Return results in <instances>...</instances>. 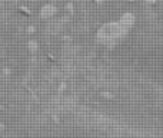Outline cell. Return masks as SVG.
<instances>
[{
	"label": "cell",
	"instance_id": "e0dca14e",
	"mask_svg": "<svg viewBox=\"0 0 163 138\" xmlns=\"http://www.w3.org/2000/svg\"><path fill=\"white\" fill-rule=\"evenodd\" d=\"M0 109H1V105H0Z\"/></svg>",
	"mask_w": 163,
	"mask_h": 138
},
{
	"label": "cell",
	"instance_id": "30bf717a",
	"mask_svg": "<svg viewBox=\"0 0 163 138\" xmlns=\"http://www.w3.org/2000/svg\"><path fill=\"white\" fill-rule=\"evenodd\" d=\"M145 3L149 4V6H155V4H156V0H146Z\"/></svg>",
	"mask_w": 163,
	"mask_h": 138
},
{
	"label": "cell",
	"instance_id": "7c38bea8",
	"mask_svg": "<svg viewBox=\"0 0 163 138\" xmlns=\"http://www.w3.org/2000/svg\"><path fill=\"white\" fill-rule=\"evenodd\" d=\"M52 119H53V121H54L56 124L59 122V118H57V115H52Z\"/></svg>",
	"mask_w": 163,
	"mask_h": 138
},
{
	"label": "cell",
	"instance_id": "9a60e30c",
	"mask_svg": "<svg viewBox=\"0 0 163 138\" xmlns=\"http://www.w3.org/2000/svg\"><path fill=\"white\" fill-rule=\"evenodd\" d=\"M1 130H4V125H3V124L0 122V131H1Z\"/></svg>",
	"mask_w": 163,
	"mask_h": 138
},
{
	"label": "cell",
	"instance_id": "8fae6325",
	"mask_svg": "<svg viewBox=\"0 0 163 138\" xmlns=\"http://www.w3.org/2000/svg\"><path fill=\"white\" fill-rule=\"evenodd\" d=\"M3 73H4L6 76H9V75H10V69H9V68H4V69H3Z\"/></svg>",
	"mask_w": 163,
	"mask_h": 138
},
{
	"label": "cell",
	"instance_id": "8992f818",
	"mask_svg": "<svg viewBox=\"0 0 163 138\" xmlns=\"http://www.w3.org/2000/svg\"><path fill=\"white\" fill-rule=\"evenodd\" d=\"M100 96H103V98H106V99H113V98H115V95H113L112 92H107V91H102L100 92Z\"/></svg>",
	"mask_w": 163,
	"mask_h": 138
},
{
	"label": "cell",
	"instance_id": "9c48e42d",
	"mask_svg": "<svg viewBox=\"0 0 163 138\" xmlns=\"http://www.w3.org/2000/svg\"><path fill=\"white\" fill-rule=\"evenodd\" d=\"M66 88H67V85H66V82H63V81H62V82L59 84V88H57V92H63V91H65V89H66Z\"/></svg>",
	"mask_w": 163,
	"mask_h": 138
},
{
	"label": "cell",
	"instance_id": "6da1fadb",
	"mask_svg": "<svg viewBox=\"0 0 163 138\" xmlns=\"http://www.w3.org/2000/svg\"><path fill=\"white\" fill-rule=\"evenodd\" d=\"M123 36L120 33V27H119V23L117 22H110V23H105L99 30H97V35H96V41L99 43L105 46H113L116 45L119 41H122Z\"/></svg>",
	"mask_w": 163,
	"mask_h": 138
},
{
	"label": "cell",
	"instance_id": "4fadbf2b",
	"mask_svg": "<svg viewBox=\"0 0 163 138\" xmlns=\"http://www.w3.org/2000/svg\"><path fill=\"white\" fill-rule=\"evenodd\" d=\"M96 1V4H99V6H103L105 3H103V0H94Z\"/></svg>",
	"mask_w": 163,
	"mask_h": 138
},
{
	"label": "cell",
	"instance_id": "7a4b0ae2",
	"mask_svg": "<svg viewBox=\"0 0 163 138\" xmlns=\"http://www.w3.org/2000/svg\"><path fill=\"white\" fill-rule=\"evenodd\" d=\"M134 22H136V17H134V14H133V13L126 12V13H123V14H122V17H120V20H119L117 23H119L120 33H122L123 38H124V36L129 33V30L133 27Z\"/></svg>",
	"mask_w": 163,
	"mask_h": 138
},
{
	"label": "cell",
	"instance_id": "52a82bcc",
	"mask_svg": "<svg viewBox=\"0 0 163 138\" xmlns=\"http://www.w3.org/2000/svg\"><path fill=\"white\" fill-rule=\"evenodd\" d=\"M66 10H67L70 14L75 13V4H73V1H69V3L66 4Z\"/></svg>",
	"mask_w": 163,
	"mask_h": 138
},
{
	"label": "cell",
	"instance_id": "2e32d148",
	"mask_svg": "<svg viewBox=\"0 0 163 138\" xmlns=\"http://www.w3.org/2000/svg\"><path fill=\"white\" fill-rule=\"evenodd\" d=\"M126 1H132V0H126Z\"/></svg>",
	"mask_w": 163,
	"mask_h": 138
},
{
	"label": "cell",
	"instance_id": "277c9868",
	"mask_svg": "<svg viewBox=\"0 0 163 138\" xmlns=\"http://www.w3.org/2000/svg\"><path fill=\"white\" fill-rule=\"evenodd\" d=\"M27 47H29V50L33 52V53H36V52L39 50V45H37L36 41H29V42H27Z\"/></svg>",
	"mask_w": 163,
	"mask_h": 138
},
{
	"label": "cell",
	"instance_id": "5bb4252c",
	"mask_svg": "<svg viewBox=\"0 0 163 138\" xmlns=\"http://www.w3.org/2000/svg\"><path fill=\"white\" fill-rule=\"evenodd\" d=\"M47 58H49L50 60H53V62H54V56H53V55H50V53H49V55H47Z\"/></svg>",
	"mask_w": 163,
	"mask_h": 138
},
{
	"label": "cell",
	"instance_id": "5b68a950",
	"mask_svg": "<svg viewBox=\"0 0 163 138\" xmlns=\"http://www.w3.org/2000/svg\"><path fill=\"white\" fill-rule=\"evenodd\" d=\"M19 10L24 14V16H32V12H30V9H27L26 6H19Z\"/></svg>",
	"mask_w": 163,
	"mask_h": 138
},
{
	"label": "cell",
	"instance_id": "ba28073f",
	"mask_svg": "<svg viewBox=\"0 0 163 138\" xmlns=\"http://www.w3.org/2000/svg\"><path fill=\"white\" fill-rule=\"evenodd\" d=\"M26 32H27V35H33V33L36 32V27H35L33 25H29L27 29H26Z\"/></svg>",
	"mask_w": 163,
	"mask_h": 138
},
{
	"label": "cell",
	"instance_id": "3957f363",
	"mask_svg": "<svg viewBox=\"0 0 163 138\" xmlns=\"http://www.w3.org/2000/svg\"><path fill=\"white\" fill-rule=\"evenodd\" d=\"M54 13H56V6H54V4H52V3H47V4L41 6V9H40V17L43 19V20H47V19H50L52 16H54Z\"/></svg>",
	"mask_w": 163,
	"mask_h": 138
}]
</instances>
